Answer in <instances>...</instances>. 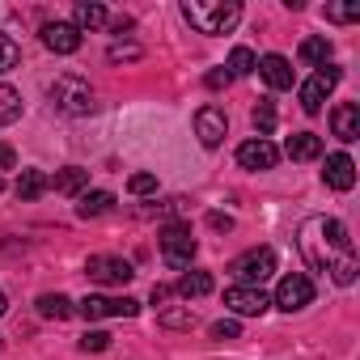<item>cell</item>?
<instances>
[{
  "instance_id": "cell-18",
  "label": "cell",
  "mask_w": 360,
  "mask_h": 360,
  "mask_svg": "<svg viewBox=\"0 0 360 360\" xmlns=\"http://www.w3.org/2000/svg\"><path fill=\"white\" fill-rule=\"evenodd\" d=\"M85 183H89V169H77V165H68V169H60V174L51 178V187H56L60 195H81Z\"/></svg>"
},
{
  "instance_id": "cell-9",
  "label": "cell",
  "mask_w": 360,
  "mask_h": 360,
  "mask_svg": "<svg viewBox=\"0 0 360 360\" xmlns=\"http://www.w3.org/2000/svg\"><path fill=\"white\" fill-rule=\"evenodd\" d=\"M339 85V68H318L305 85H301V110H309V115H318L322 110V102H326V94Z\"/></svg>"
},
{
  "instance_id": "cell-7",
  "label": "cell",
  "mask_w": 360,
  "mask_h": 360,
  "mask_svg": "<svg viewBox=\"0 0 360 360\" xmlns=\"http://www.w3.org/2000/svg\"><path fill=\"white\" fill-rule=\"evenodd\" d=\"M309 301H314V280H309V276L292 271V276L280 280V288H276V305H280L284 314H297V309H305Z\"/></svg>"
},
{
  "instance_id": "cell-29",
  "label": "cell",
  "mask_w": 360,
  "mask_h": 360,
  "mask_svg": "<svg viewBox=\"0 0 360 360\" xmlns=\"http://www.w3.org/2000/svg\"><path fill=\"white\" fill-rule=\"evenodd\" d=\"M161 326H169V330H191L195 326V314L191 309H169V314H161Z\"/></svg>"
},
{
  "instance_id": "cell-35",
  "label": "cell",
  "mask_w": 360,
  "mask_h": 360,
  "mask_svg": "<svg viewBox=\"0 0 360 360\" xmlns=\"http://www.w3.org/2000/svg\"><path fill=\"white\" fill-rule=\"evenodd\" d=\"M13 161H18L13 144H5V140H0V169H13Z\"/></svg>"
},
{
  "instance_id": "cell-20",
  "label": "cell",
  "mask_w": 360,
  "mask_h": 360,
  "mask_svg": "<svg viewBox=\"0 0 360 360\" xmlns=\"http://www.w3.org/2000/svg\"><path fill=\"white\" fill-rule=\"evenodd\" d=\"M110 208H115V195H110V191H85L81 204H77V217L89 221V217H102V212H110Z\"/></svg>"
},
{
  "instance_id": "cell-40",
  "label": "cell",
  "mask_w": 360,
  "mask_h": 360,
  "mask_svg": "<svg viewBox=\"0 0 360 360\" xmlns=\"http://www.w3.org/2000/svg\"><path fill=\"white\" fill-rule=\"evenodd\" d=\"M5 309H9V297H5V292H0V314H5Z\"/></svg>"
},
{
  "instance_id": "cell-12",
  "label": "cell",
  "mask_w": 360,
  "mask_h": 360,
  "mask_svg": "<svg viewBox=\"0 0 360 360\" xmlns=\"http://www.w3.org/2000/svg\"><path fill=\"white\" fill-rule=\"evenodd\" d=\"M276 161H280V148H276L271 140H259V136H255V140H246V144L238 148V165H242V169H271Z\"/></svg>"
},
{
  "instance_id": "cell-39",
  "label": "cell",
  "mask_w": 360,
  "mask_h": 360,
  "mask_svg": "<svg viewBox=\"0 0 360 360\" xmlns=\"http://www.w3.org/2000/svg\"><path fill=\"white\" fill-rule=\"evenodd\" d=\"M225 81H229V72H208V85H212V89H221Z\"/></svg>"
},
{
  "instance_id": "cell-33",
  "label": "cell",
  "mask_w": 360,
  "mask_h": 360,
  "mask_svg": "<svg viewBox=\"0 0 360 360\" xmlns=\"http://www.w3.org/2000/svg\"><path fill=\"white\" fill-rule=\"evenodd\" d=\"M110 347V335L106 330H85L81 335V352H106Z\"/></svg>"
},
{
  "instance_id": "cell-25",
  "label": "cell",
  "mask_w": 360,
  "mask_h": 360,
  "mask_svg": "<svg viewBox=\"0 0 360 360\" xmlns=\"http://www.w3.org/2000/svg\"><path fill=\"white\" fill-rule=\"evenodd\" d=\"M72 26H77V30H102V26H106V9H102V5H89V0H81Z\"/></svg>"
},
{
  "instance_id": "cell-1",
  "label": "cell",
  "mask_w": 360,
  "mask_h": 360,
  "mask_svg": "<svg viewBox=\"0 0 360 360\" xmlns=\"http://www.w3.org/2000/svg\"><path fill=\"white\" fill-rule=\"evenodd\" d=\"M297 246L305 255V263L314 271H330L335 284H356V250H352V238L343 229V221L335 217H309L297 233Z\"/></svg>"
},
{
  "instance_id": "cell-2",
  "label": "cell",
  "mask_w": 360,
  "mask_h": 360,
  "mask_svg": "<svg viewBox=\"0 0 360 360\" xmlns=\"http://www.w3.org/2000/svg\"><path fill=\"white\" fill-rule=\"evenodd\" d=\"M183 18L200 34H225V30H233L242 22V5H238V0H212V5H204V0H187Z\"/></svg>"
},
{
  "instance_id": "cell-21",
  "label": "cell",
  "mask_w": 360,
  "mask_h": 360,
  "mask_svg": "<svg viewBox=\"0 0 360 360\" xmlns=\"http://www.w3.org/2000/svg\"><path fill=\"white\" fill-rule=\"evenodd\" d=\"M22 119V94L13 85H0V127H9Z\"/></svg>"
},
{
  "instance_id": "cell-30",
  "label": "cell",
  "mask_w": 360,
  "mask_h": 360,
  "mask_svg": "<svg viewBox=\"0 0 360 360\" xmlns=\"http://www.w3.org/2000/svg\"><path fill=\"white\" fill-rule=\"evenodd\" d=\"M127 191H131V195H153V191H157V178H153V174H131V178H127Z\"/></svg>"
},
{
  "instance_id": "cell-15",
  "label": "cell",
  "mask_w": 360,
  "mask_h": 360,
  "mask_svg": "<svg viewBox=\"0 0 360 360\" xmlns=\"http://www.w3.org/2000/svg\"><path fill=\"white\" fill-rule=\"evenodd\" d=\"M330 131H335L343 144L360 140V106H356V102H339V106L330 110Z\"/></svg>"
},
{
  "instance_id": "cell-31",
  "label": "cell",
  "mask_w": 360,
  "mask_h": 360,
  "mask_svg": "<svg viewBox=\"0 0 360 360\" xmlns=\"http://www.w3.org/2000/svg\"><path fill=\"white\" fill-rule=\"evenodd\" d=\"M326 22H360V5H326Z\"/></svg>"
},
{
  "instance_id": "cell-5",
  "label": "cell",
  "mask_w": 360,
  "mask_h": 360,
  "mask_svg": "<svg viewBox=\"0 0 360 360\" xmlns=\"http://www.w3.org/2000/svg\"><path fill=\"white\" fill-rule=\"evenodd\" d=\"M157 246H161V259L169 267H187L195 259V233H191V225H165L157 233Z\"/></svg>"
},
{
  "instance_id": "cell-24",
  "label": "cell",
  "mask_w": 360,
  "mask_h": 360,
  "mask_svg": "<svg viewBox=\"0 0 360 360\" xmlns=\"http://www.w3.org/2000/svg\"><path fill=\"white\" fill-rule=\"evenodd\" d=\"M178 292H183L187 301H191V297H208V292H212V276H208V271H187L183 280H178Z\"/></svg>"
},
{
  "instance_id": "cell-41",
  "label": "cell",
  "mask_w": 360,
  "mask_h": 360,
  "mask_svg": "<svg viewBox=\"0 0 360 360\" xmlns=\"http://www.w3.org/2000/svg\"><path fill=\"white\" fill-rule=\"evenodd\" d=\"M0 191H5V183H0Z\"/></svg>"
},
{
  "instance_id": "cell-26",
  "label": "cell",
  "mask_w": 360,
  "mask_h": 360,
  "mask_svg": "<svg viewBox=\"0 0 360 360\" xmlns=\"http://www.w3.org/2000/svg\"><path fill=\"white\" fill-rule=\"evenodd\" d=\"M22 64V47L9 39V34H0V77H5V72H13Z\"/></svg>"
},
{
  "instance_id": "cell-17",
  "label": "cell",
  "mask_w": 360,
  "mask_h": 360,
  "mask_svg": "<svg viewBox=\"0 0 360 360\" xmlns=\"http://www.w3.org/2000/svg\"><path fill=\"white\" fill-rule=\"evenodd\" d=\"M284 153H288L292 161H314V157H322V136H314V131H297V136H288Z\"/></svg>"
},
{
  "instance_id": "cell-23",
  "label": "cell",
  "mask_w": 360,
  "mask_h": 360,
  "mask_svg": "<svg viewBox=\"0 0 360 360\" xmlns=\"http://www.w3.org/2000/svg\"><path fill=\"white\" fill-rule=\"evenodd\" d=\"M39 314H43V318H56V322H64V318L72 314V301H68L64 292H43V297H39Z\"/></svg>"
},
{
  "instance_id": "cell-38",
  "label": "cell",
  "mask_w": 360,
  "mask_h": 360,
  "mask_svg": "<svg viewBox=\"0 0 360 360\" xmlns=\"http://www.w3.org/2000/svg\"><path fill=\"white\" fill-rule=\"evenodd\" d=\"M110 30H115V34H123V30H131V18H115V22H110Z\"/></svg>"
},
{
  "instance_id": "cell-16",
  "label": "cell",
  "mask_w": 360,
  "mask_h": 360,
  "mask_svg": "<svg viewBox=\"0 0 360 360\" xmlns=\"http://www.w3.org/2000/svg\"><path fill=\"white\" fill-rule=\"evenodd\" d=\"M255 68L263 72V81H267L271 89H292V64H288L284 56H276V51H271V56H263Z\"/></svg>"
},
{
  "instance_id": "cell-14",
  "label": "cell",
  "mask_w": 360,
  "mask_h": 360,
  "mask_svg": "<svg viewBox=\"0 0 360 360\" xmlns=\"http://www.w3.org/2000/svg\"><path fill=\"white\" fill-rule=\"evenodd\" d=\"M322 178H326V187H335V191H352L356 187V161L347 153H330Z\"/></svg>"
},
{
  "instance_id": "cell-6",
  "label": "cell",
  "mask_w": 360,
  "mask_h": 360,
  "mask_svg": "<svg viewBox=\"0 0 360 360\" xmlns=\"http://www.w3.org/2000/svg\"><path fill=\"white\" fill-rule=\"evenodd\" d=\"M85 271H89V280H98V284H110V288H123L136 271H131V263L127 259H119V255H94L89 263H85Z\"/></svg>"
},
{
  "instance_id": "cell-8",
  "label": "cell",
  "mask_w": 360,
  "mask_h": 360,
  "mask_svg": "<svg viewBox=\"0 0 360 360\" xmlns=\"http://www.w3.org/2000/svg\"><path fill=\"white\" fill-rule=\"evenodd\" d=\"M77 309L89 322H98V318H131V314H140V301H131V297H85Z\"/></svg>"
},
{
  "instance_id": "cell-19",
  "label": "cell",
  "mask_w": 360,
  "mask_h": 360,
  "mask_svg": "<svg viewBox=\"0 0 360 360\" xmlns=\"http://www.w3.org/2000/svg\"><path fill=\"white\" fill-rule=\"evenodd\" d=\"M47 187H51V178H47L43 169H22V178H18V200L30 204V200H39Z\"/></svg>"
},
{
  "instance_id": "cell-28",
  "label": "cell",
  "mask_w": 360,
  "mask_h": 360,
  "mask_svg": "<svg viewBox=\"0 0 360 360\" xmlns=\"http://www.w3.org/2000/svg\"><path fill=\"white\" fill-rule=\"evenodd\" d=\"M255 127H259V140H267L276 131V106L271 102H259L255 106Z\"/></svg>"
},
{
  "instance_id": "cell-22",
  "label": "cell",
  "mask_w": 360,
  "mask_h": 360,
  "mask_svg": "<svg viewBox=\"0 0 360 360\" xmlns=\"http://www.w3.org/2000/svg\"><path fill=\"white\" fill-rule=\"evenodd\" d=\"M301 60L309 68H326L330 64V39H305L301 43Z\"/></svg>"
},
{
  "instance_id": "cell-13",
  "label": "cell",
  "mask_w": 360,
  "mask_h": 360,
  "mask_svg": "<svg viewBox=\"0 0 360 360\" xmlns=\"http://www.w3.org/2000/svg\"><path fill=\"white\" fill-rule=\"evenodd\" d=\"M43 43H47L56 56H72V51H81V30H77L72 22H47V26H43Z\"/></svg>"
},
{
  "instance_id": "cell-34",
  "label": "cell",
  "mask_w": 360,
  "mask_h": 360,
  "mask_svg": "<svg viewBox=\"0 0 360 360\" xmlns=\"http://www.w3.org/2000/svg\"><path fill=\"white\" fill-rule=\"evenodd\" d=\"M242 335V326L233 322V318H225V322H212V339H238Z\"/></svg>"
},
{
  "instance_id": "cell-37",
  "label": "cell",
  "mask_w": 360,
  "mask_h": 360,
  "mask_svg": "<svg viewBox=\"0 0 360 360\" xmlns=\"http://www.w3.org/2000/svg\"><path fill=\"white\" fill-rule=\"evenodd\" d=\"M169 297H174L169 284H153V305H161V301H169Z\"/></svg>"
},
{
  "instance_id": "cell-4",
  "label": "cell",
  "mask_w": 360,
  "mask_h": 360,
  "mask_svg": "<svg viewBox=\"0 0 360 360\" xmlns=\"http://www.w3.org/2000/svg\"><path fill=\"white\" fill-rule=\"evenodd\" d=\"M271 271H276V250H271V246H255V250H246V255H238V259L229 263V276H238V280L250 284V288H259Z\"/></svg>"
},
{
  "instance_id": "cell-11",
  "label": "cell",
  "mask_w": 360,
  "mask_h": 360,
  "mask_svg": "<svg viewBox=\"0 0 360 360\" xmlns=\"http://www.w3.org/2000/svg\"><path fill=\"white\" fill-rule=\"evenodd\" d=\"M225 131H229V119H225L221 106H200L195 110V136H200L204 148H217L225 140Z\"/></svg>"
},
{
  "instance_id": "cell-27",
  "label": "cell",
  "mask_w": 360,
  "mask_h": 360,
  "mask_svg": "<svg viewBox=\"0 0 360 360\" xmlns=\"http://www.w3.org/2000/svg\"><path fill=\"white\" fill-rule=\"evenodd\" d=\"M255 51L250 47H233V56H229V77H246V72H255Z\"/></svg>"
},
{
  "instance_id": "cell-3",
  "label": "cell",
  "mask_w": 360,
  "mask_h": 360,
  "mask_svg": "<svg viewBox=\"0 0 360 360\" xmlns=\"http://www.w3.org/2000/svg\"><path fill=\"white\" fill-rule=\"evenodd\" d=\"M51 102H56V110H64V115H89L98 102H94V89H89V81H81L77 72H60L56 81H51Z\"/></svg>"
},
{
  "instance_id": "cell-10",
  "label": "cell",
  "mask_w": 360,
  "mask_h": 360,
  "mask_svg": "<svg viewBox=\"0 0 360 360\" xmlns=\"http://www.w3.org/2000/svg\"><path fill=\"white\" fill-rule=\"evenodd\" d=\"M225 305L233 309V314H242V318H259V314H267V292L263 288H250V284H233V288H225Z\"/></svg>"
},
{
  "instance_id": "cell-32",
  "label": "cell",
  "mask_w": 360,
  "mask_h": 360,
  "mask_svg": "<svg viewBox=\"0 0 360 360\" xmlns=\"http://www.w3.org/2000/svg\"><path fill=\"white\" fill-rule=\"evenodd\" d=\"M106 60H110V64H123V60H140V47H136V43H110Z\"/></svg>"
},
{
  "instance_id": "cell-36",
  "label": "cell",
  "mask_w": 360,
  "mask_h": 360,
  "mask_svg": "<svg viewBox=\"0 0 360 360\" xmlns=\"http://www.w3.org/2000/svg\"><path fill=\"white\" fill-rule=\"evenodd\" d=\"M208 225H212V229H221V233H229V229H233V221H229L225 212H212V217H208Z\"/></svg>"
}]
</instances>
